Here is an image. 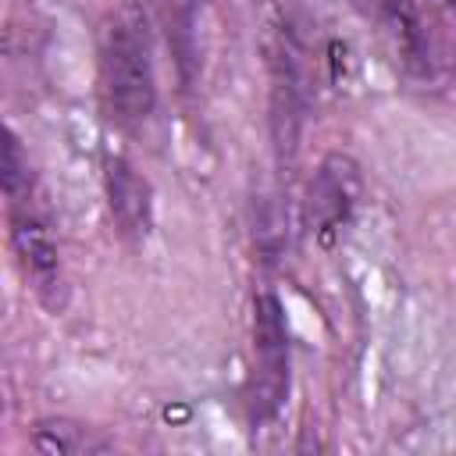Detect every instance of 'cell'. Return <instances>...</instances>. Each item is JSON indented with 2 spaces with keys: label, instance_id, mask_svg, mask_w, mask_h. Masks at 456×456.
Returning <instances> with one entry per match:
<instances>
[{
  "label": "cell",
  "instance_id": "2",
  "mask_svg": "<svg viewBox=\"0 0 456 456\" xmlns=\"http://www.w3.org/2000/svg\"><path fill=\"white\" fill-rule=\"evenodd\" d=\"M289 324L281 299L274 292H260L253 299V370L246 385L249 424H271L289 395Z\"/></svg>",
  "mask_w": 456,
  "mask_h": 456
},
{
  "label": "cell",
  "instance_id": "9",
  "mask_svg": "<svg viewBox=\"0 0 456 456\" xmlns=\"http://www.w3.org/2000/svg\"><path fill=\"white\" fill-rule=\"evenodd\" d=\"M417 4H420V14H424V25H428V36H431L435 57H438L442 71H449V50H452V11H456V0H417Z\"/></svg>",
  "mask_w": 456,
  "mask_h": 456
},
{
  "label": "cell",
  "instance_id": "1",
  "mask_svg": "<svg viewBox=\"0 0 456 456\" xmlns=\"http://www.w3.org/2000/svg\"><path fill=\"white\" fill-rule=\"evenodd\" d=\"M100 96L114 125L139 128L157 110L150 18L139 4L118 7L100 32Z\"/></svg>",
  "mask_w": 456,
  "mask_h": 456
},
{
  "label": "cell",
  "instance_id": "4",
  "mask_svg": "<svg viewBox=\"0 0 456 456\" xmlns=\"http://www.w3.org/2000/svg\"><path fill=\"white\" fill-rule=\"evenodd\" d=\"M360 196H363L360 164L342 150L324 153L306 185V203H303L306 232L321 246H331L338 239V232L349 224L353 210L360 207Z\"/></svg>",
  "mask_w": 456,
  "mask_h": 456
},
{
  "label": "cell",
  "instance_id": "6",
  "mask_svg": "<svg viewBox=\"0 0 456 456\" xmlns=\"http://www.w3.org/2000/svg\"><path fill=\"white\" fill-rule=\"evenodd\" d=\"M103 189L118 235L128 242H146L153 228V189L146 175L125 153H110L103 160Z\"/></svg>",
  "mask_w": 456,
  "mask_h": 456
},
{
  "label": "cell",
  "instance_id": "7",
  "mask_svg": "<svg viewBox=\"0 0 456 456\" xmlns=\"http://www.w3.org/2000/svg\"><path fill=\"white\" fill-rule=\"evenodd\" d=\"M32 445L39 452H57V456H86V452H103L110 449V438H103L96 428L71 420V417H50L32 428Z\"/></svg>",
  "mask_w": 456,
  "mask_h": 456
},
{
  "label": "cell",
  "instance_id": "8",
  "mask_svg": "<svg viewBox=\"0 0 456 456\" xmlns=\"http://www.w3.org/2000/svg\"><path fill=\"white\" fill-rule=\"evenodd\" d=\"M28 192V160L14 132L0 121V196L21 200Z\"/></svg>",
  "mask_w": 456,
  "mask_h": 456
},
{
  "label": "cell",
  "instance_id": "10",
  "mask_svg": "<svg viewBox=\"0 0 456 456\" xmlns=\"http://www.w3.org/2000/svg\"><path fill=\"white\" fill-rule=\"evenodd\" d=\"M0 406H4V399H0Z\"/></svg>",
  "mask_w": 456,
  "mask_h": 456
},
{
  "label": "cell",
  "instance_id": "3",
  "mask_svg": "<svg viewBox=\"0 0 456 456\" xmlns=\"http://www.w3.org/2000/svg\"><path fill=\"white\" fill-rule=\"evenodd\" d=\"M353 7L378 32V39L385 43V50L392 53L403 75L417 82H435L445 75L435 57L417 0H353Z\"/></svg>",
  "mask_w": 456,
  "mask_h": 456
},
{
  "label": "cell",
  "instance_id": "5",
  "mask_svg": "<svg viewBox=\"0 0 456 456\" xmlns=\"http://www.w3.org/2000/svg\"><path fill=\"white\" fill-rule=\"evenodd\" d=\"M11 249L18 256V267L28 281V289L36 292V299L50 314H61L68 306V281H64V267H61V249H57V239L50 235L46 221L36 210L18 207L11 214Z\"/></svg>",
  "mask_w": 456,
  "mask_h": 456
}]
</instances>
